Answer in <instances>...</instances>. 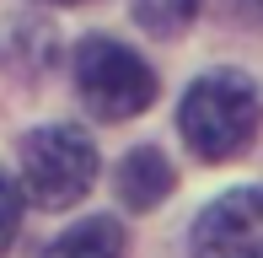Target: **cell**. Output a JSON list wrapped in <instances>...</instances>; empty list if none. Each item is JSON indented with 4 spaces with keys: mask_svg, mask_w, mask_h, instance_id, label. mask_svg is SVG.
Instances as JSON below:
<instances>
[{
    "mask_svg": "<svg viewBox=\"0 0 263 258\" xmlns=\"http://www.w3.org/2000/svg\"><path fill=\"white\" fill-rule=\"evenodd\" d=\"M43 258H124V226L107 215H91L81 226H70Z\"/></svg>",
    "mask_w": 263,
    "mask_h": 258,
    "instance_id": "6",
    "label": "cell"
},
{
    "mask_svg": "<svg viewBox=\"0 0 263 258\" xmlns=\"http://www.w3.org/2000/svg\"><path fill=\"white\" fill-rule=\"evenodd\" d=\"M135 6V22L145 32H156V38H172V32H183L188 22L199 16V6L204 0H129Z\"/></svg>",
    "mask_w": 263,
    "mask_h": 258,
    "instance_id": "7",
    "label": "cell"
},
{
    "mask_svg": "<svg viewBox=\"0 0 263 258\" xmlns=\"http://www.w3.org/2000/svg\"><path fill=\"white\" fill-rule=\"evenodd\" d=\"M194 258H263V183L220 194L194 220Z\"/></svg>",
    "mask_w": 263,
    "mask_h": 258,
    "instance_id": "4",
    "label": "cell"
},
{
    "mask_svg": "<svg viewBox=\"0 0 263 258\" xmlns=\"http://www.w3.org/2000/svg\"><path fill=\"white\" fill-rule=\"evenodd\" d=\"M76 86L97 119H135L156 102V76L140 54L113 38H86L76 49Z\"/></svg>",
    "mask_w": 263,
    "mask_h": 258,
    "instance_id": "3",
    "label": "cell"
},
{
    "mask_svg": "<svg viewBox=\"0 0 263 258\" xmlns=\"http://www.w3.org/2000/svg\"><path fill=\"white\" fill-rule=\"evenodd\" d=\"M43 6H81V0H43Z\"/></svg>",
    "mask_w": 263,
    "mask_h": 258,
    "instance_id": "10",
    "label": "cell"
},
{
    "mask_svg": "<svg viewBox=\"0 0 263 258\" xmlns=\"http://www.w3.org/2000/svg\"><path fill=\"white\" fill-rule=\"evenodd\" d=\"M258 86L242 70H210L194 86L183 91V108H177V129H183L188 151L204 161H226L253 140L258 129Z\"/></svg>",
    "mask_w": 263,
    "mask_h": 258,
    "instance_id": "1",
    "label": "cell"
},
{
    "mask_svg": "<svg viewBox=\"0 0 263 258\" xmlns=\"http://www.w3.org/2000/svg\"><path fill=\"white\" fill-rule=\"evenodd\" d=\"M97 178V145L76 124H49L22 140V194L38 210H70Z\"/></svg>",
    "mask_w": 263,
    "mask_h": 258,
    "instance_id": "2",
    "label": "cell"
},
{
    "mask_svg": "<svg viewBox=\"0 0 263 258\" xmlns=\"http://www.w3.org/2000/svg\"><path fill=\"white\" fill-rule=\"evenodd\" d=\"M242 6H247V11H253V16H263V0H242Z\"/></svg>",
    "mask_w": 263,
    "mask_h": 258,
    "instance_id": "9",
    "label": "cell"
},
{
    "mask_svg": "<svg viewBox=\"0 0 263 258\" xmlns=\"http://www.w3.org/2000/svg\"><path fill=\"white\" fill-rule=\"evenodd\" d=\"M16 226H22V183L0 172V258L16 242Z\"/></svg>",
    "mask_w": 263,
    "mask_h": 258,
    "instance_id": "8",
    "label": "cell"
},
{
    "mask_svg": "<svg viewBox=\"0 0 263 258\" xmlns=\"http://www.w3.org/2000/svg\"><path fill=\"white\" fill-rule=\"evenodd\" d=\"M166 194H172V161L156 145H140L118 161V199L129 210H156Z\"/></svg>",
    "mask_w": 263,
    "mask_h": 258,
    "instance_id": "5",
    "label": "cell"
}]
</instances>
